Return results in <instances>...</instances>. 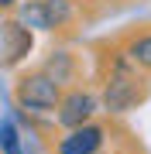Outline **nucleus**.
<instances>
[{
  "mask_svg": "<svg viewBox=\"0 0 151 154\" xmlns=\"http://www.w3.org/2000/svg\"><path fill=\"white\" fill-rule=\"evenodd\" d=\"M100 99L110 113H127L141 106L151 93L148 72L134 65V58L124 51V45L117 41L110 48V55H100Z\"/></svg>",
  "mask_w": 151,
  "mask_h": 154,
  "instance_id": "obj_1",
  "label": "nucleus"
},
{
  "mask_svg": "<svg viewBox=\"0 0 151 154\" xmlns=\"http://www.w3.org/2000/svg\"><path fill=\"white\" fill-rule=\"evenodd\" d=\"M65 89L55 75H48L45 69H34V72H24L17 75L14 82V103H17V113H55Z\"/></svg>",
  "mask_w": 151,
  "mask_h": 154,
  "instance_id": "obj_2",
  "label": "nucleus"
},
{
  "mask_svg": "<svg viewBox=\"0 0 151 154\" xmlns=\"http://www.w3.org/2000/svg\"><path fill=\"white\" fill-rule=\"evenodd\" d=\"M96 110H100V96L93 93V89H65V96H62L58 110H55V123L65 127V130H72V127H83V123H93Z\"/></svg>",
  "mask_w": 151,
  "mask_h": 154,
  "instance_id": "obj_3",
  "label": "nucleus"
},
{
  "mask_svg": "<svg viewBox=\"0 0 151 154\" xmlns=\"http://www.w3.org/2000/svg\"><path fill=\"white\" fill-rule=\"evenodd\" d=\"M34 48V34L21 17L7 14L0 21V51H4V69H17Z\"/></svg>",
  "mask_w": 151,
  "mask_h": 154,
  "instance_id": "obj_4",
  "label": "nucleus"
},
{
  "mask_svg": "<svg viewBox=\"0 0 151 154\" xmlns=\"http://www.w3.org/2000/svg\"><path fill=\"white\" fill-rule=\"evenodd\" d=\"M106 144V127L103 123H83L65 130L55 144V154H96Z\"/></svg>",
  "mask_w": 151,
  "mask_h": 154,
  "instance_id": "obj_5",
  "label": "nucleus"
},
{
  "mask_svg": "<svg viewBox=\"0 0 151 154\" xmlns=\"http://www.w3.org/2000/svg\"><path fill=\"white\" fill-rule=\"evenodd\" d=\"M120 45H124V51L134 58V65L144 69L148 75H151V28H137V31L124 34Z\"/></svg>",
  "mask_w": 151,
  "mask_h": 154,
  "instance_id": "obj_6",
  "label": "nucleus"
},
{
  "mask_svg": "<svg viewBox=\"0 0 151 154\" xmlns=\"http://www.w3.org/2000/svg\"><path fill=\"white\" fill-rule=\"evenodd\" d=\"M41 69H45L48 75H55L62 82V89H76L79 86V79H76V55H69V51H62V48L52 51Z\"/></svg>",
  "mask_w": 151,
  "mask_h": 154,
  "instance_id": "obj_7",
  "label": "nucleus"
},
{
  "mask_svg": "<svg viewBox=\"0 0 151 154\" xmlns=\"http://www.w3.org/2000/svg\"><path fill=\"white\" fill-rule=\"evenodd\" d=\"M45 14H48V31H69L79 21V7L76 0H45Z\"/></svg>",
  "mask_w": 151,
  "mask_h": 154,
  "instance_id": "obj_8",
  "label": "nucleus"
},
{
  "mask_svg": "<svg viewBox=\"0 0 151 154\" xmlns=\"http://www.w3.org/2000/svg\"><path fill=\"white\" fill-rule=\"evenodd\" d=\"M14 110H7L4 123H0V147L4 154H24V144H21V134H17V123H14Z\"/></svg>",
  "mask_w": 151,
  "mask_h": 154,
  "instance_id": "obj_9",
  "label": "nucleus"
},
{
  "mask_svg": "<svg viewBox=\"0 0 151 154\" xmlns=\"http://www.w3.org/2000/svg\"><path fill=\"white\" fill-rule=\"evenodd\" d=\"M24 24H28L31 31H48V14H45V0H28V4L17 11Z\"/></svg>",
  "mask_w": 151,
  "mask_h": 154,
  "instance_id": "obj_10",
  "label": "nucleus"
},
{
  "mask_svg": "<svg viewBox=\"0 0 151 154\" xmlns=\"http://www.w3.org/2000/svg\"><path fill=\"white\" fill-rule=\"evenodd\" d=\"M0 4H4V11H7V14H11V11H14V4H17V0H0Z\"/></svg>",
  "mask_w": 151,
  "mask_h": 154,
  "instance_id": "obj_11",
  "label": "nucleus"
},
{
  "mask_svg": "<svg viewBox=\"0 0 151 154\" xmlns=\"http://www.w3.org/2000/svg\"><path fill=\"white\" fill-rule=\"evenodd\" d=\"M127 154H141V151H134V147H127Z\"/></svg>",
  "mask_w": 151,
  "mask_h": 154,
  "instance_id": "obj_12",
  "label": "nucleus"
},
{
  "mask_svg": "<svg viewBox=\"0 0 151 154\" xmlns=\"http://www.w3.org/2000/svg\"><path fill=\"white\" fill-rule=\"evenodd\" d=\"M96 154H110V151H96Z\"/></svg>",
  "mask_w": 151,
  "mask_h": 154,
  "instance_id": "obj_13",
  "label": "nucleus"
}]
</instances>
